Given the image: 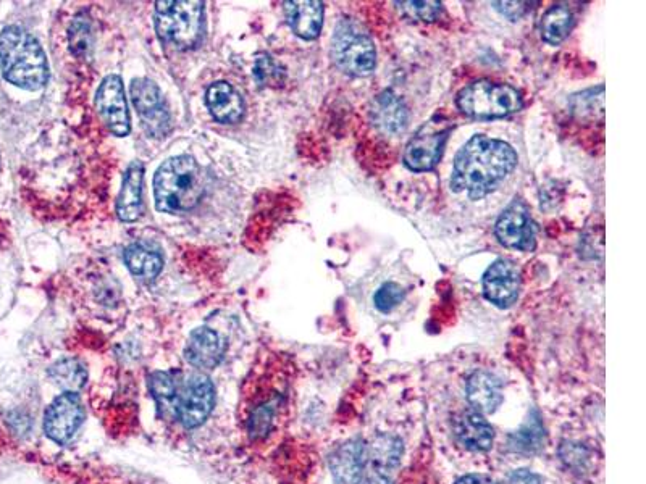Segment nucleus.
Listing matches in <instances>:
<instances>
[{"label":"nucleus","mask_w":646,"mask_h":484,"mask_svg":"<svg viewBox=\"0 0 646 484\" xmlns=\"http://www.w3.org/2000/svg\"><path fill=\"white\" fill-rule=\"evenodd\" d=\"M517 154L508 142L477 134L454 159L451 189L470 199L488 196L516 168Z\"/></svg>","instance_id":"nucleus-1"},{"label":"nucleus","mask_w":646,"mask_h":484,"mask_svg":"<svg viewBox=\"0 0 646 484\" xmlns=\"http://www.w3.org/2000/svg\"><path fill=\"white\" fill-rule=\"evenodd\" d=\"M0 65L5 80L26 91H38L49 80L41 44L20 26H7L0 33Z\"/></svg>","instance_id":"nucleus-2"},{"label":"nucleus","mask_w":646,"mask_h":484,"mask_svg":"<svg viewBox=\"0 0 646 484\" xmlns=\"http://www.w3.org/2000/svg\"><path fill=\"white\" fill-rule=\"evenodd\" d=\"M206 191V175L189 155H178L160 165L154 194L160 212L183 213L194 209Z\"/></svg>","instance_id":"nucleus-3"},{"label":"nucleus","mask_w":646,"mask_h":484,"mask_svg":"<svg viewBox=\"0 0 646 484\" xmlns=\"http://www.w3.org/2000/svg\"><path fill=\"white\" fill-rule=\"evenodd\" d=\"M332 59L346 75L364 78L377 67V51L365 26L353 18H343L332 38Z\"/></svg>","instance_id":"nucleus-4"},{"label":"nucleus","mask_w":646,"mask_h":484,"mask_svg":"<svg viewBox=\"0 0 646 484\" xmlns=\"http://www.w3.org/2000/svg\"><path fill=\"white\" fill-rule=\"evenodd\" d=\"M156 30L162 41L186 51L198 46L204 30V2L165 0L156 2Z\"/></svg>","instance_id":"nucleus-5"},{"label":"nucleus","mask_w":646,"mask_h":484,"mask_svg":"<svg viewBox=\"0 0 646 484\" xmlns=\"http://www.w3.org/2000/svg\"><path fill=\"white\" fill-rule=\"evenodd\" d=\"M458 107L464 115L475 120H493L519 112L522 97L521 92L509 84L480 80L459 92Z\"/></svg>","instance_id":"nucleus-6"},{"label":"nucleus","mask_w":646,"mask_h":484,"mask_svg":"<svg viewBox=\"0 0 646 484\" xmlns=\"http://www.w3.org/2000/svg\"><path fill=\"white\" fill-rule=\"evenodd\" d=\"M451 133V125L443 117L425 123L407 144L404 163L412 172H430L437 167Z\"/></svg>","instance_id":"nucleus-7"},{"label":"nucleus","mask_w":646,"mask_h":484,"mask_svg":"<svg viewBox=\"0 0 646 484\" xmlns=\"http://www.w3.org/2000/svg\"><path fill=\"white\" fill-rule=\"evenodd\" d=\"M215 405V386L209 376L193 373L178 384L177 420L193 430L206 422Z\"/></svg>","instance_id":"nucleus-8"},{"label":"nucleus","mask_w":646,"mask_h":484,"mask_svg":"<svg viewBox=\"0 0 646 484\" xmlns=\"http://www.w3.org/2000/svg\"><path fill=\"white\" fill-rule=\"evenodd\" d=\"M130 91L147 134L154 138L165 136L170 131V113L157 84L147 78H139L131 83Z\"/></svg>","instance_id":"nucleus-9"},{"label":"nucleus","mask_w":646,"mask_h":484,"mask_svg":"<svg viewBox=\"0 0 646 484\" xmlns=\"http://www.w3.org/2000/svg\"><path fill=\"white\" fill-rule=\"evenodd\" d=\"M84 422V407L78 394L63 393L47 407L44 431L54 443L67 444Z\"/></svg>","instance_id":"nucleus-10"},{"label":"nucleus","mask_w":646,"mask_h":484,"mask_svg":"<svg viewBox=\"0 0 646 484\" xmlns=\"http://www.w3.org/2000/svg\"><path fill=\"white\" fill-rule=\"evenodd\" d=\"M495 233L496 238L508 249L522 252L535 249V225L527 205L517 199L501 213Z\"/></svg>","instance_id":"nucleus-11"},{"label":"nucleus","mask_w":646,"mask_h":484,"mask_svg":"<svg viewBox=\"0 0 646 484\" xmlns=\"http://www.w3.org/2000/svg\"><path fill=\"white\" fill-rule=\"evenodd\" d=\"M96 105L105 126L115 136L120 138L128 136L131 128L130 113H128L125 88L120 76L109 75L102 81L101 88L97 91Z\"/></svg>","instance_id":"nucleus-12"},{"label":"nucleus","mask_w":646,"mask_h":484,"mask_svg":"<svg viewBox=\"0 0 646 484\" xmlns=\"http://www.w3.org/2000/svg\"><path fill=\"white\" fill-rule=\"evenodd\" d=\"M521 291V272L509 260H496L483 275V294L491 304L506 309L511 307Z\"/></svg>","instance_id":"nucleus-13"},{"label":"nucleus","mask_w":646,"mask_h":484,"mask_svg":"<svg viewBox=\"0 0 646 484\" xmlns=\"http://www.w3.org/2000/svg\"><path fill=\"white\" fill-rule=\"evenodd\" d=\"M227 344L217 331L206 326L194 330L186 344L185 357L189 365L199 370H212L222 362Z\"/></svg>","instance_id":"nucleus-14"},{"label":"nucleus","mask_w":646,"mask_h":484,"mask_svg":"<svg viewBox=\"0 0 646 484\" xmlns=\"http://www.w3.org/2000/svg\"><path fill=\"white\" fill-rule=\"evenodd\" d=\"M370 117L375 128L385 134H398L406 130L409 112L401 97L393 91L380 92L372 102Z\"/></svg>","instance_id":"nucleus-15"},{"label":"nucleus","mask_w":646,"mask_h":484,"mask_svg":"<svg viewBox=\"0 0 646 484\" xmlns=\"http://www.w3.org/2000/svg\"><path fill=\"white\" fill-rule=\"evenodd\" d=\"M288 25L299 38H319L323 26V4L317 0H291L285 2Z\"/></svg>","instance_id":"nucleus-16"},{"label":"nucleus","mask_w":646,"mask_h":484,"mask_svg":"<svg viewBox=\"0 0 646 484\" xmlns=\"http://www.w3.org/2000/svg\"><path fill=\"white\" fill-rule=\"evenodd\" d=\"M367 451L359 439L344 443L333 452L330 470L336 484H357L361 480Z\"/></svg>","instance_id":"nucleus-17"},{"label":"nucleus","mask_w":646,"mask_h":484,"mask_svg":"<svg viewBox=\"0 0 646 484\" xmlns=\"http://www.w3.org/2000/svg\"><path fill=\"white\" fill-rule=\"evenodd\" d=\"M144 165L141 162L131 163L123 178L122 191L118 194L117 213L122 222L133 223L143 212Z\"/></svg>","instance_id":"nucleus-18"},{"label":"nucleus","mask_w":646,"mask_h":484,"mask_svg":"<svg viewBox=\"0 0 646 484\" xmlns=\"http://www.w3.org/2000/svg\"><path fill=\"white\" fill-rule=\"evenodd\" d=\"M466 396L479 414H493L503 402L501 381L490 372H475L467 380Z\"/></svg>","instance_id":"nucleus-19"},{"label":"nucleus","mask_w":646,"mask_h":484,"mask_svg":"<svg viewBox=\"0 0 646 484\" xmlns=\"http://www.w3.org/2000/svg\"><path fill=\"white\" fill-rule=\"evenodd\" d=\"M206 104L210 115L220 123H238L243 118V97L225 81L214 83L207 89Z\"/></svg>","instance_id":"nucleus-20"},{"label":"nucleus","mask_w":646,"mask_h":484,"mask_svg":"<svg viewBox=\"0 0 646 484\" xmlns=\"http://www.w3.org/2000/svg\"><path fill=\"white\" fill-rule=\"evenodd\" d=\"M456 438L469 451L485 452L493 446L495 431L479 412H464L454 422Z\"/></svg>","instance_id":"nucleus-21"},{"label":"nucleus","mask_w":646,"mask_h":484,"mask_svg":"<svg viewBox=\"0 0 646 484\" xmlns=\"http://www.w3.org/2000/svg\"><path fill=\"white\" fill-rule=\"evenodd\" d=\"M125 263L136 278L141 280H156L164 268V259L157 251L141 242L131 244L125 249Z\"/></svg>","instance_id":"nucleus-22"},{"label":"nucleus","mask_w":646,"mask_h":484,"mask_svg":"<svg viewBox=\"0 0 646 484\" xmlns=\"http://www.w3.org/2000/svg\"><path fill=\"white\" fill-rule=\"evenodd\" d=\"M178 384L180 380L173 373L156 372L149 376V389L160 417L177 420Z\"/></svg>","instance_id":"nucleus-23"},{"label":"nucleus","mask_w":646,"mask_h":484,"mask_svg":"<svg viewBox=\"0 0 646 484\" xmlns=\"http://www.w3.org/2000/svg\"><path fill=\"white\" fill-rule=\"evenodd\" d=\"M47 375L57 388L62 389L63 393L76 394L86 386L88 381V370L84 367V363L73 357L57 360L49 368Z\"/></svg>","instance_id":"nucleus-24"},{"label":"nucleus","mask_w":646,"mask_h":484,"mask_svg":"<svg viewBox=\"0 0 646 484\" xmlns=\"http://www.w3.org/2000/svg\"><path fill=\"white\" fill-rule=\"evenodd\" d=\"M574 25V17L571 10L564 5H553L543 15L540 30H542L543 41L551 46H558L571 33Z\"/></svg>","instance_id":"nucleus-25"},{"label":"nucleus","mask_w":646,"mask_h":484,"mask_svg":"<svg viewBox=\"0 0 646 484\" xmlns=\"http://www.w3.org/2000/svg\"><path fill=\"white\" fill-rule=\"evenodd\" d=\"M401 455H403V444L398 438L388 436V434L377 436L367 452V457L372 460L374 467L380 468V470L395 468L401 460Z\"/></svg>","instance_id":"nucleus-26"},{"label":"nucleus","mask_w":646,"mask_h":484,"mask_svg":"<svg viewBox=\"0 0 646 484\" xmlns=\"http://www.w3.org/2000/svg\"><path fill=\"white\" fill-rule=\"evenodd\" d=\"M543 428L538 422H529L524 428L516 431L509 439V446L512 451L525 452V454H532L542 449L543 444Z\"/></svg>","instance_id":"nucleus-27"},{"label":"nucleus","mask_w":646,"mask_h":484,"mask_svg":"<svg viewBox=\"0 0 646 484\" xmlns=\"http://www.w3.org/2000/svg\"><path fill=\"white\" fill-rule=\"evenodd\" d=\"M70 49L76 57H88L93 49V30L91 23L84 15H78L70 26Z\"/></svg>","instance_id":"nucleus-28"},{"label":"nucleus","mask_w":646,"mask_h":484,"mask_svg":"<svg viewBox=\"0 0 646 484\" xmlns=\"http://www.w3.org/2000/svg\"><path fill=\"white\" fill-rule=\"evenodd\" d=\"M275 412H277V402L273 401L254 407L248 420V431L252 439H262L269 434Z\"/></svg>","instance_id":"nucleus-29"},{"label":"nucleus","mask_w":646,"mask_h":484,"mask_svg":"<svg viewBox=\"0 0 646 484\" xmlns=\"http://www.w3.org/2000/svg\"><path fill=\"white\" fill-rule=\"evenodd\" d=\"M399 12L411 20L435 21L441 13V4L437 0L424 2H395Z\"/></svg>","instance_id":"nucleus-30"},{"label":"nucleus","mask_w":646,"mask_h":484,"mask_svg":"<svg viewBox=\"0 0 646 484\" xmlns=\"http://www.w3.org/2000/svg\"><path fill=\"white\" fill-rule=\"evenodd\" d=\"M404 296H406L404 289L398 283L390 281L383 284L382 288L375 293L374 304L380 312L388 313L404 301Z\"/></svg>","instance_id":"nucleus-31"},{"label":"nucleus","mask_w":646,"mask_h":484,"mask_svg":"<svg viewBox=\"0 0 646 484\" xmlns=\"http://www.w3.org/2000/svg\"><path fill=\"white\" fill-rule=\"evenodd\" d=\"M254 78L261 86H270V84L282 83L285 71L278 67L270 57H261V59H257L256 67H254Z\"/></svg>","instance_id":"nucleus-32"},{"label":"nucleus","mask_w":646,"mask_h":484,"mask_svg":"<svg viewBox=\"0 0 646 484\" xmlns=\"http://www.w3.org/2000/svg\"><path fill=\"white\" fill-rule=\"evenodd\" d=\"M598 89H590V91L582 92V94L572 99V110L580 118L595 117L596 110L600 113H605V107H596V101L605 99V92H601L600 96L596 97Z\"/></svg>","instance_id":"nucleus-33"},{"label":"nucleus","mask_w":646,"mask_h":484,"mask_svg":"<svg viewBox=\"0 0 646 484\" xmlns=\"http://www.w3.org/2000/svg\"><path fill=\"white\" fill-rule=\"evenodd\" d=\"M532 5L530 2H493V7L511 21L521 20L532 10Z\"/></svg>","instance_id":"nucleus-34"},{"label":"nucleus","mask_w":646,"mask_h":484,"mask_svg":"<svg viewBox=\"0 0 646 484\" xmlns=\"http://www.w3.org/2000/svg\"><path fill=\"white\" fill-rule=\"evenodd\" d=\"M509 484H543L542 476L530 470H516L509 476Z\"/></svg>","instance_id":"nucleus-35"},{"label":"nucleus","mask_w":646,"mask_h":484,"mask_svg":"<svg viewBox=\"0 0 646 484\" xmlns=\"http://www.w3.org/2000/svg\"><path fill=\"white\" fill-rule=\"evenodd\" d=\"M456 484H495V481L491 480L490 476L487 475H467L462 476L461 480H458Z\"/></svg>","instance_id":"nucleus-36"},{"label":"nucleus","mask_w":646,"mask_h":484,"mask_svg":"<svg viewBox=\"0 0 646 484\" xmlns=\"http://www.w3.org/2000/svg\"><path fill=\"white\" fill-rule=\"evenodd\" d=\"M362 484H393L388 476L383 473H374V475L367 476Z\"/></svg>","instance_id":"nucleus-37"}]
</instances>
